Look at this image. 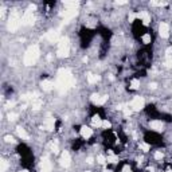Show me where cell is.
<instances>
[{
  "instance_id": "2e32d148",
  "label": "cell",
  "mask_w": 172,
  "mask_h": 172,
  "mask_svg": "<svg viewBox=\"0 0 172 172\" xmlns=\"http://www.w3.org/2000/svg\"><path fill=\"white\" fill-rule=\"evenodd\" d=\"M42 89H43L44 91H51L53 90V88H54V83L50 79H44V81H42Z\"/></svg>"
},
{
  "instance_id": "e0dca14e",
  "label": "cell",
  "mask_w": 172,
  "mask_h": 172,
  "mask_svg": "<svg viewBox=\"0 0 172 172\" xmlns=\"http://www.w3.org/2000/svg\"><path fill=\"white\" fill-rule=\"evenodd\" d=\"M91 124H93L94 126H97V128H101L102 126V120L99 116H93V118H91Z\"/></svg>"
},
{
  "instance_id": "8d00e7d4",
  "label": "cell",
  "mask_w": 172,
  "mask_h": 172,
  "mask_svg": "<svg viewBox=\"0 0 172 172\" xmlns=\"http://www.w3.org/2000/svg\"><path fill=\"white\" fill-rule=\"evenodd\" d=\"M156 86H157L156 83H151V88H152V89H156Z\"/></svg>"
},
{
  "instance_id": "4dcf8cb0",
  "label": "cell",
  "mask_w": 172,
  "mask_h": 172,
  "mask_svg": "<svg viewBox=\"0 0 172 172\" xmlns=\"http://www.w3.org/2000/svg\"><path fill=\"white\" fill-rule=\"evenodd\" d=\"M152 6H156V7H163V6H165L167 3H164V1H152Z\"/></svg>"
},
{
  "instance_id": "cb8c5ba5",
  "label": "cell",
  "mask_w": 172,
  "mask_h": 172,
  "mask_svg": "<svg viewBox=\"0 0 172 172\" xmlns=\"http://www.w3.org/2000/svg\"><path fill=\"white\" fill-rule=\"evenodd\" d=\"M7 168H8V163H7V160L0 161V172H6Z\"/></svg>"
},
{
  "instance_id": "52a82bcc",
  "label": "cell",
  "mask_w": 172,
  "mask_h": 172,
  "mask_svg": "<svg viewBox=\"0 0 172 172\" xmlns=\"http://www.w3.org/2000/svg\"><path fill=\"white\" fill-rule=\"evenodd\" d=\"M53 171V165H51V161L49 157H42L41 161V172H51Z\"/></svg>"
},
{
  "instance_id": "d590c367",
  "label": "cell",
  "mask_w": 172,
  "mask_h": 172,
  "mask_svg": "<svg viewBox=\"0 0 172 172\" xmlns=\"http://www.w3.org/2000/svg\"><path fill=\"white\" fill-rule=\"evenodd\" d=\"M123 172H132V171H131V168H129L128 165H125V167H124V169H123Z\"/></svg>"
},
{
  "instance_id": "44dd1931",
  "label": "cell",
  "mask_w": 172,
  "mask_h": 172,
  "mask_svg": "<svg viewBox=\"0 0 172 172\" xmlns=\"http://www.w3.org/2000/svg\"><path fill=\"white\" fill-rule=\"evenodd\" d=\"M141 41H143L144 44H149V43H151V41H152L151 34H149V32H145V34L141 36Z\"/></svg>"
},
{
  "instance_id": "d4e9b609",
  "label": "cell",
  "mask_w": 172,
  "mask_h": 172,
  "mask_svg": "<svg viewBox=\"0 0 172 172\" xmlns=\"http://www.w3.org/2000/svg\"><path fill=\"white\" fill-rule=\"evenodd\" d=\"M139 86H140V81H139V79H132L131 89H139Z\"/></svg>"
},
{
  "instance_id": "30bf717a",
  "label": "cell",
  "mask_w": 172,
  "mask_h": 172,
  "mask_svg": "<svg viewBox=\"0 0 172 172\" xmlns=\"http://www.w3.org/2000/svg\"><path fill=\"white\" fill-rule=\"evenodd\" d=\"M44 38H46L50 43H55V42L59 39V32L57 31V30H50L49 32H46Z\"/></svg>"
},
{
  "instance_id": "484cf974",
  "label": "cell",
  "mask_w": 172,
  "mask_h": 172,
  "mask_svg": "<svg viewBox=\"0 0 172 172\" xmlns=\"http://www.w3.org/2000/svg\"><path fill=\"white\" fill-rule=\"evenodd\" d=\"M110 126H112L110 121H108V120H104V121H102V126H101V128H104V129H109Z\"/></svg>"
},
{
  "instance_id": "5bb4252c",
  "label": "cell",
  "mask_w": 172,
  "mask_h": 172,
  "mask_svg": "<svg viewBox=\"0 0 172 172\" xmlns=\"http://www.w3.org/2000/svg\"><path fill=\"white\" fill-rule=\"evenodd\" d=\"M43 126H44V129H47V131H54V126H55V120H54L53 117H47V118L44 120Z\"/></svg>"
},
{
  "instance_id": "836d02e7",
  "label": "cell",
  "mask_w": 172,
  "mask_h": 172,
  "mask_svg": "<svg viewBox=\"0 0 172 172\" xmlns=\"http://www.w3.org/2000/svg\"><path fill=\"white\" fill-rule=\"evenodd\" d=\"M131 114H132V110H131L129 108H125V109H124V116H125V117L131 116Z\"/></svg>"
},
{
  "instance_id": "74e56055",
  "label": "cell",
  "mask_w": 172,
  "mask_h": 172,
  "mask_svg": "<svg viewBox=\"0 0 172 172\" xmlns=\"http://www.w3.org/2000/svg\"><path fill=\"white\" fill-rule=\"evenodd\" d=\"M106 172H113V171H106Z\"/></svg>"
},
{
  "instance_id": "7c38bea8",
  "label": "cell",
  "mask_w": 172,
  "mask_h": 172,
  "mask_svg": "<svg viewBox=\"0 0 172 172\" xmlns=\"http://www.w3.org/2000/svg\"><path fill=\"white\" fill-rule=\"evenodd\" d=\"M149 128H151L152 131H155V132H163L164 124L161 123V121H159V120H153V121L149 123Z\"/></svg>"
},
{
  "instance_id": "f546056e",
  "label": "cell",
  "mask_w": 172,
  "mask_h": 172,
  "mask_svg": "<svg viewBox=\"0 0 172 172\" xmlns=\"http://www.w3.org/2000/svg\"><path fill=\"white\" fill-rule=\"evenodd\" d=\"M155 159H156V160H161V159H163V153H161V151L155 152Z\"/></svg>"
},
{
  "instance_id": "277c9868",
  "label": "cell",
  "mask_w": 172,
  "mask_h": 172,
  "mask_svg": "<svg viewBox=\"0 0 172 172\" xmlns=\"http://www.w3.org/2000/svg\"><path fill=\"white\" fill-rule=\"evenodd\" d=\"M20 24H22V19H19V16H18V14H16V12H12V14L9 15L8 24H7L8 31H11V32L16 31V30L20 27Z\"/></svg>"
},
{
  "instance_id": "9c48e42d",
  "label": "cell",
  "mask_w": 172,
  "mask_h": 172,
  "mask_svg": "<svg viewBox=\"0 0 172 172\" xmlns=\"http://www.w3.org/2000/svg\"><path fill=\"white\" fill-rule=\"evenodd\" d=\"M71 164V157H70V153L67 151H63L61 155V165L65 167V168H69Z\"/></svg>"
},
{
  "instance_id": "ba28073f",
  "label": "cell",
  "mask_w": 172,
  "mask_h": 172,
  "mask_svg": "<svg viewBox=\"0 0 172 172\" xmlns=\"http://www.w3.org/2000/svg\"><path fill=\"white\" fill-rule=\"evenodd\" d=\"M77 14H78L77 8H67V9H65V11L62 12V16H63L65 22H69V20H71L73 18H75Z\"/></svg>"
},
{
  "instance_id": "9a60e30c",
  "label": "cell",
  "mask_w": 172,
  "mask_h": 172,
  "mask_svg": "<svg viewBox=\"0 0 172 172\" xmlns=\"http://www.w3.org/2000/svg\"><path fill=\"white\" fill-rule=\"evenodd\" d=\"M79 133H81V136L83 137V139H90L91 136H93V129H90L89 126H82L81 131H79Z\"/></svg>"
},
{
  "instance_id": "3957f363",
  "label": "cell",
  "mask_w": 172,
  "mask_h": 172,
  "mask_svg": "<svg viewBox=\"0 0 172 172\" xmlns=\"http://www.w3.org/2000/svg\"><path fill=\"white\" fill-rule=\"evenodd\" d=\"M69 54H70V42H69V39H67L66 36H63V38H61L58 42L57 55H58L59 58H66V57H69Z\"/></svg>"
},
{
  "instance_id": "83f0119b",
  "label": "cell",
  "mask_w": 172,
  "mask_h": 172,
  "mask_svg": "<svg viewBox=\"0 0 172 172\" xmlns=\"http://www.w3.org/2000/svg\"><path fill=\"white\" fill-rule=\"evenodd\" d=\"M136 18H137V15L134 14V12H131V14L128 15V20H129V23H132V22H133Z\"/></svg>"
},
{
  "instance_id": "ffe728a7",
  "label": "cell",
  "mask_w": 172,
  "mask_h": 172,
  "mask_svg": "<svg viewBox=\"0 0 172 172\" xmlns=\"http://www.w3.org/2000/svg\"><path fill=\"white\" fill-rule=\"evenodd\" d=\"M117 161H118V157H117L114 153L108 155V157H106V163L108 164H116Z\"/></svg>"
},
{
  "instance_id": "8992f818",
  "label": "cell",
  "mask_w": 172,
  "mask_h": 172,
  "mask_svg": "<svg viewBox=\"0 0 172 172\" xmlns=\"http://www.w3.org/2000/svg\"><path fill=\"white\" fill-rule=\"evenodd\" d=\"M34 23V12L31 11V8H28L27 11H24L23 16H22V24L23 26H30Z\"/></svg>"
},
{
  "instance_id": "4316f807",
  "label": "cell",
  "mask_w": 172,
  "mask_h": 172,
  "mask_svg": "<svg viewBox=\"0 0 172 172\" xmlns=\"http://www.w3.org/2000/svg\"><path fill=\"white\" fill-rule=\"evenodd\" d=\"M97 161H98L99 164H105L106 163V157H105V156H102V155H99V156H97Z\"/></svg>"
},
{
  "instance_id": "603a6c76",
  "label": "cell",
  "mask_w": 172,
  "mask_h": 172,
  "mask_svg": "<svg viewBox=\"0 0 172 172\" xmlns=\"http://www.w3.org/2000/svg\"><path fill=\"white\" fill-rule=\"evenodd\" d=\"M49 148H50V151H51V152L57 153V152H58V143H57V141H51L50 145H49Z\"/></svg>"
},
{
  "instance_id": "f1b7e54d",
  "label": "cell",
  "mask_w": 172,
  "mask_h": 172,
  "mask_svg": "<svg viewBox=\"0 0 172 172\" xmlns=\"http://www.w3.org/2000/svg\"><path fill=\"white\" fill-rule=\"evenodd\" d=\"M139 147H140V149H143L144 152L149 151V145H148V144H145V143H140V145H139Z\"/></svg>"
},
{
  "instance_id": "ac0fdd59",
  "label": "cell",
  "mask_w": 172,
  "mask_h": 172,
  "mask_svg": "<svg viewBox=\"0 0 172 172\" xmlns=\"http://www.w3.org/2000/svg\"><path fill=\"white\" fill-rule=\"evenodd\" d=\"M86 78H88V82H89V83H97V81L99 79V77L96 75V74L89 73L88 75H86Z\"/></svg>"
},
{
  "instance_id": "8fae6325",
  "label": "cell",
  "mask_w": 172,
  "mask_h": 172,
  "mask_svg": "<svg viewBox=\"0 0 172 172\" xmlns=\"http://www.w3.org/2000/svg\"><path fill=\"white\" fill-rule=\"evenodd\" d=\"M159 35L161 38H168L169 35V26L167 23H164V22H161L160 26H159Z\"/></svg>"
},
{
  "instance_id": "5b68a950",
  "label": "cell",
  "mask_w": 172,
  "mask_h": 172,
  "mask_svg": "<svg viewBox=\"0 0 172 172\" xmlns=\"http://www.w3.org/2000/svg\"><path fill=\"white\" fill-rule=\"evenodd\" d=\"M144 106H145V101H144L143 97H134L131 102V108L134 112H139L141 109H144Z\"/></svg>"
},
{
  "instance_id": "4fadbf2b",
  "label": "cell",
  "mask_w": 172,
  "mask_h": 172,
  "mask_svg": "<svg viewBox=\"0 0 172 172\" xmlns=\"http://www.w3.org/2000/svg\"><path fill=\"white\" fill-rule=\"evenodd\" d=\"M136 15H137V18L140 19V20L143 22L145 26L151 23V15H149L147 11H141V12H139V14H136Z\"/></svg>"
},
{
  "instance_id": "ab89813d",
  "label": "cell",
  "mask_w": 172,
  "mask_h": 172,
  "mask_svg": "<svg viewBox=\"0 0 172 172\" xmlns=\"http://www.w3.org/2000/svg\"><path fill=\"white\" fill-rule=\"evenodd\" d=\"M86 172H89V171H86Z\"/></svg>"
},
{
  "instance_id": "f35d334b",
  "label": "cell",
  "mask_w": 172,
  "mask_h": 172,
  "mask_svg": "<svg viewBox=\"0 0 172 172\" xmlns=\"http://www.w3.org/2000/svg\"><path fill=\"white\" fill-rule=\"evenodd\" d=\"M23 172H27V171H23Z\"/></svg>"
},
{
  "instance_id": "e575fe53",
  "label": "cell",
  "mask_w": 172,
  "mask_h": 172,
  "mask_svg": "<svg viewBox=\"0 0 172 172\" xmlns=\"http://www.w3.org/2000/svg\"><path fill=\"white\" fill-rule=\"evenodd\" d=\"M165 65H167V66H169V67H171V66H172V57H171V55H169V57H167V61H165Z\"/></svg>"
},
{
  "instance_id": "6da1fadb",
  "label": "cell",
  "mask_w": 172,
  "mask_h": 172,
  "mask_svg": "<svg viewBox=\"0 0 172 172\" xmlns=\"http://www.w3.org/2000/svg\"><path fill=\"white\" fill-rule=\"evenodd\" d=\"M74 85V78L71 75L70 70H67V69H61L58 73V78H57V85L55 88L58 91L61 93H65L69 88H71Z\"/></svg>"
},
{
  "instance_id": "1f68e13d",
  "label": "cell",
  "mask_w": 172,
  "mask_h": 172,
  "mask_svg": "<svg viewBox=\"0 0 172 172\" xmlns=\"http://www.w3.org/2000/svg\"><path fill=\"white\" fill-rule=\"evenodd\" d=\"M4 140H6L7 141V143H14V137H12V136H9V134H7V136L6 137H4Z\"/></svg>"
},
{
  "instance_id": "d6a6232c",
  "label": "cell",
  "mask_w": 172,
  "mask_h": 172,
  "mask_svg": "<svg viewBox=\"0 0 172 172\" xmlns=\"http://www.w3.org/2000/svg\"><path fill=\"white\" fill-rule=\"evenodd\" d=\"M16 117H18V114H16V113H9L8 114V120H9V121H14Z\"/></svg>"
},
{
  "instance_id": "7a4b0ae2",
  "label": "cell",
  "mask_w": 172,
  "mask_h": 172,
  "mask_svg": "<svg viewBox=\"0 0 172 172\" xmlns=\"http://www.w3.org/2000/svg\"><path fill=\"white\" fill-rule=\"evenodd\" d=\"M39 54H41V51H39L38 44H32V46H30L28 50L26 51V54H24V58H23L24 65H27V66L34 65L36 61H38Z\"/></svg>"
},
{
  "instance_id": "7402d4cb",
  "label": "cell",
  "mask_w": 172,
  "mask_h": 172,
  "mask_svg": "<svg viewBox=\"0 0 172 172\" xmlns=\"http://www.w3.org/2000/svg\"><path fill=\"white\" fill-rule=\"evenodd\" d=\"M41 106H42V101H41V99H38V98L32 99V109L38 110V109H41Z\"/></svg>"
},
{
  "instance_id": "d6986e66",
  "label": "cell",
  "mask_w": 172,
  "mask_h": 172,
  "mask_svg": "<svg viewBox=\"0 0 172 172\" xmlns=\"http://www.w3.org/2000/svg\"><path fill=\"white\" fill-rule=\"evenodd\" d=\"M18 134H19V137H20L22 140H28V134H27V132L24 131L22 126L18 128Z\"/></svg>"
}]
</instances>
